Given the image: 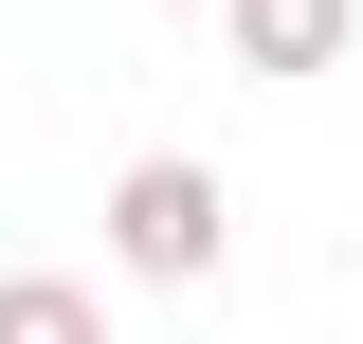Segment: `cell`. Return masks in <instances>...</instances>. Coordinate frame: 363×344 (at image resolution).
<instances>
[{"label": "cell", "mask_w": 363, "mask_h": 344, "mask_svg": "<svg viewBox=\"0 0 363 344\" xmlns=\"http://www.w3.org/2000/svg\"><path fill=\"white\" fill-rule=\"evenodd\" d=\"M218 254H236L218 164H200V145H145V164L109 181V272H128V290H200Z\"/></svg>", "instance_id": "1"}, {"label": "cell", "mask_w": 363, "mask_h": 344, "mask_svg": "<svg viewBox=\"0 0 363 344\" xmlns=\"http://www.w3.org/2000/svg\"><path fill=\"white\" fill-rule=\"evenodd\" d=\"M218 37H236V73H345V37H363V0H218Z\"/></svg>", "instance_id": "2"}, {"label": "cell", "mask_w": 363, "mask_h": 344, "mask_svg": "<svg viewBox=\"0 0 363 344\" xmlns=\"http://www.w3.org/2000/svg\"><path fill=\"white\" fill-rule=\"evenodd\" d=\"M0 344H109V290L91 272H0Z\"/></svg>", "instance_id": "3"}]
</instances>
